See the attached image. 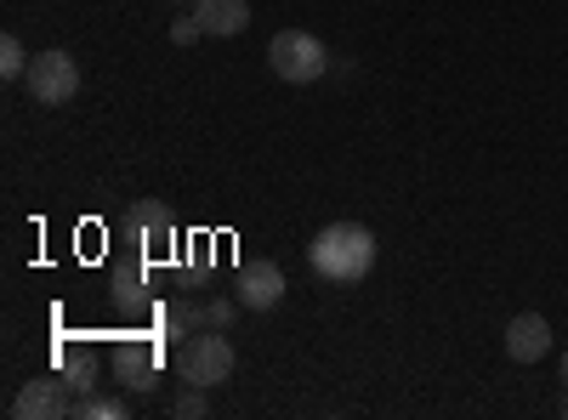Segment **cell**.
I'll return each mask as SVG.
<instances>
[{
    "instance_id": "1",
    "label": "cell",
    "mask_w": 568,
    "mask_h": 420,
    "mask_svg": "<svg viewBox=\"0 0 568 420\" xmlns=\"http://www.w3.org/2000/svg\"><path fill=\"white\" fill-rule=\"evenodd\" d=\"M307 267L329 285H358V278L375 267V233L364 222H329L313 233L307 245Z\"/></svg>"
},
{
    "instance_id": "2",
    "label": "cell",
    "mask_w": 568,
    "mask_h": 420,
    "mask_svg": "<svg viewBox=\"0 0 568 420\" xmlns=\"http://www.w3.org/2000/svg\"><path fill=\"white\" fill-rule=\"evenodd\" d=\"M233 376V341L216 330H200V336H187L182 347H176V381H187V387H222Z\"/></svg>"
},
{
    "instance_id": "3",
    "label": "cell",
    "mask_w": 568,
    "mask_h": 420,
    "mask_svg": "<svg viewBox=\"0 0 568 420\" xmlns=\"http://www.w3.org/2000/svg\"><path fill=\"white\" fill-rule=\"evenodd\" d=\"M267 63L278 80H291V85H313L329 74V52H324V40L307 34V29H278L273 45H267Z\"/></svg>"
},
{
    "instance_id": "4",
    "label": "cell",
    "mask_w": 568,
    "mask_h": 420,
    "mask_svg": "<svg viewBox=\"0 0 568 420\" xmlns=\"http://www.w3.org/2000/svg\"><path fill=\"white\" fill-rule=\"evenodd\" d=\"M23 85H29V98H34L40 109H63V103L80 98V63H74L69 52H34Z\"/></svg>"
},
{
    "instance_id": "5",
    "label": "cell",
    "mask_w": 568,
    "mask_h": 420,
    "mask_svg": "<svg viewBox=\"0 0 568 420\" xmlns=\"http://www.w3.org/2000/svg\"><path fill=\"white\" fill-rule=\"evenodd\" d=\"M120 239L131 250H142V256H165L176 245V222H171V211L160 199H136L125 211V222H120Z\"/></svg>"
},
{
    "instance_id": "6",
    "label": "cell",
    "mask_w": 568,
    "mask_h": 420,
    "mask_svg": "<svg viewBox=\"0 0 568 420\" xmlns=\"http://www.w3.org/2000/svg\"><path fill=\"white\" fill-rule=\"evenodd\" d=\"M12 414H18V420H74V392H69V381L52 369V376L23 381V392L12 398Z\"/></svg>"
},
{
    "instance_id": "7",
    "label": "cell",
    "mask_w": 568,
    "mask_h": 420,
    "mask_svg": "<svg viewBox=\"0 0 568 420\" xmlns=\"http://www.w3.org/2000/svg\"><path fill=\"white\" fill-rule=\"evenodd\" d=\"M233 296L251 313H273L284 301V267L278 262H245L240 278H233Z\"/></svg>"
},
{
    "instance_id": "8",
    "label": "cell",
    "mask_w": 568,
    "mask_h": 420,
    "mask_svg": "<svg viewBox=\"0 0 568 420\" xmlns=\"http://www.w3.org/2000/svg\"><path fill=\"white\" fill-rule=\"evenodd\" d=\"M551 352V324L540 313H517L506 324V358L511 363H540Z\"/></svg>"
},
{
    "instance_id": "9",
    "label": "cell",
    "mask_w": 568,
    "mask_h": 420,
    "mask_svg": "<svg viewBox=\"0 0 568 420\" xmlns=\"http://www.w3.org/2000/svg\"><path fill=\"white\" fill-rule=\"evenodd\" d=\"M114 376H120L131 392H154V381H160V352H154L149 341H125V347L114 352Z\"/></svg>"
},
{
    "instance_id": "10",
    "label": "cell",
    "mask_w": 568,
    "mask_h": 420,
    "mask_svg": "<svg viewBox=\"0 0 568 420\" xmlns=\"http://www.w3.org/2000/svg\"><path fill=\"white\" fill-rule=\"evenodd\" d=\"M194 18L205 23V34L233 40V34H245V29H251V0H200Z\"/></svg>"
},
{
    "instance_id": "11",
    "label": "cell",
    "mask_w": 568,
    "mask_h": 420,
    "mask_svg": "<svg viewBox=\"0 0 568 420\" xmlns=\"http://www.w3.org/2000/svg\"><path fill=\"white\" fill-rule=\"evenodd\" d=\"M58 376L69 381V392H74V398H85L91 387H98V358H91V352H74V347H63V352H58Z\"/></svg>"
},
{
    "instance_id": "12",
    "label": "cell",
    "mask_w": 568,
    "mask_h": 420,
    "mask_svg": "<svg viewBox=\"0 0 568 420\" xmlns=\"http://www.w3.org/2000/svg\"><path fill=\"white\" fill-rule=\"evenodd\" d=\"M114 301H120V307H149V301H154L149 273H142L136 262H131V267H114Z\"/></svg>"
},
{
    "instance_id": "13",
    "label": "cell",
    "mask_w": 568,
    "mask_h": 420,
    "mask_svg": "<svg viewBox=\"0 0 568 420\" xmlns=\"http://www.w3.org/2000/svg\"><path fill=\"white\" fill-rule=\"evenodd\" d=\"M74 420H125V398L85 392V398H74Z\"/></svg>"
},
{
    "instance_id": "14",
    "label": "cell",
    "mask_w": 568,
    "mask_h": 420,
    "mask_svg": "<svg viewBox=\"0 0 568 420\" xmlns=\"http://www.w3.org/2000/svg\"><path fill=\"white\" fill-rule=\"evenodd\" d=\"M0 74H7V80H23V74H29V52H23L18 34L0 40Z\"/></svg>"
},
{
    "instance_id": "15",
    "label": "cell",
    "mask_w": 568,
    "mask_h": 420,
    "mask_svg": "<svg viewBox=\"0 0 568 420\" xmlns=\"http://www.w3.org/2000/svg\"><path fill=\"white\" fill-rule=\"evenodd\" d=\"M205 409H211V403H205V387H187V381H182V392L171 398V414H176V420H200Z\"/></svg>"
},
{
    "instance_id": "16",
    "label": "cell",
    "mask_w": 568,
    "mask_h": 420,
    "mask_svg": "<svg viewBox=\"0 0 568 420\" xmlns=\"http://www.w3.org/2000/svg\"><path fill=\"white\" fill-rule=\"evenodd\" d=\"M200 34H205V23H200L194 12H187V18H176V23H171V40H176V45H194Z\"/></svg>"
},
{
    "instance_id": "17",
    "label": "cell",
    "mask_w": 568,
    "mask_h": 420,
    "mask_svg": "<svg viewBox=\"0 0 568 420\" xmlns=\"http://www.w3.org/2000/svg\"><path fill=\"white\" fill-rule=\"evenodd\" d=\"M205 313H211L205 324H216V330H222V324H227L233 313H240V296H233V301H227V296H216V301H205Z\"/></svg>"
},
{
    "instance_id": "18",
    "label": "cell",
    "mask_w": 568,
    "mask_h": 420,
    "mask_svg": "<svg viewBox=\"0 0 568 420\" xmlns=\"http://www.w3.org/2000/svg\"><path fill=\"white\" fill-rule=\"evenodd\" d=\"M562 387H568V352H562Z\"/></svg>"
},
{
    "instance_id": "19",
    "label": "cell",
    "mask_w": 568,
    "mask_h": 420,
    "mask_svg": "<svg viewBox=\"0 0 568 420\" xmlns=\"http://www.w3.org/2000/svg\"><path fill=\"white\" fill-rule=\"evenodd\" d=\"M562 414H568V403H562Z\"/></svg>"
}]
</instances>
